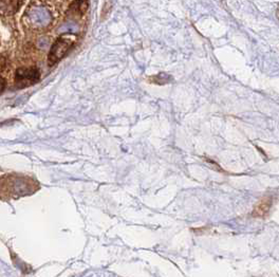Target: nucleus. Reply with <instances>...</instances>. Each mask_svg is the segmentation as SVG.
I'll return each instance as SVG.
<instances>
[{
  "mask_svg": "<svg viewBox=\"0 0 279 277\" xmlns=\"http://www.w3.org/2000/svg\"><path fill=\"white\" fill-rule=\"evenodd\" d=\"M18 7V0H0V15H12Z\"/></svg>",
  "mask_w": 279,
  "mask_h": 277,
  "instance_id": "4",
  "label": "nucleus"
},
{
  "mask_svg": "<svg viewBox=\"0 0 279 277\" xmlns=\"http://www.w3.org/2000/svg\"><path fill=\"white\" fill-rule=\"evenodd\" d=\"M271 206V200L270 199H263L260 202H258V204H257L254 209L253 212V216L255 217H263L267 212H269Z\"/></svg>",
  "mask_w": 279,
  "mask_h": 277,
  "instance_id": "5",
  "label": "nucleus"
},
{
  "mask_svg": "<svg viewBox=\"0 0 279 277\" xmlns=\"http://www.w3.org/2000/svg\"><path fill=\"white\" fill-rule=\"evenodd\" d=\"M28 23L34 28H45L51 21V14L44 7H31L27 11Z\"/></svg>",
  "mask_w": 279,
  "mask_h": 277,
  "instance_id": "2",
  "label": "nucleus"
},
{
  "mask_svg": "<svg viewBox=\"0 0 279 277\" xmlns=\"http://www.w3.org/2000/svg\"><path fill=\"white\" fill-rule=\"evenodd\" d=\"M4 87H5V84H4V81L0 80V94H2L3 90H4Z\"/></svg>",
  "mask_w": 279,
  "mask_h": 277,
  "instance_id": "6",
  "label": "nucleus"
},
{
  "mask_svg": "<svg viewBox=\"0 0 279 277\" xmlns=\"http://www.w3.org/2000/svg\"><path fill=\"white\" fill-rule=\"evenodd\" d=\"M75 41V36L71 34L62 35L56 39V41L53 44L49 56H48V63L49 66H54L63 56H65L71 47L73 46Z\"/></svg>",
  "mask_w": 279,
  "mask_h": 277,
  "instance_id": "1",
  "label": "nucleus"
},
{
  "mask_svg": "<svg viewBox=\"0 0 279 277\" xmlns=\"http://www.w3.org/2000/svg\"><path fill=\"white\" fill-rule=\"evenodd\" d=\"M39 80V72L36 68L19 69L16 73V84L19 88L31 86Z\"/></svg>",
  "mask_w": 279,
  "mask_h": 277,
  "instance_id": "3",
  "label": "nucleus"
}]
</instances>
